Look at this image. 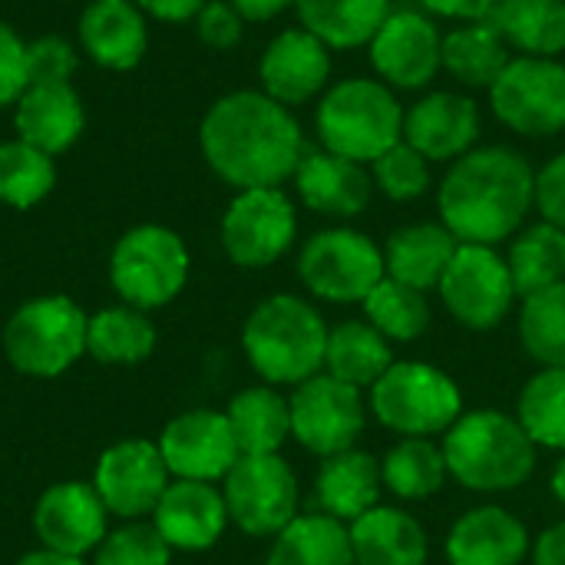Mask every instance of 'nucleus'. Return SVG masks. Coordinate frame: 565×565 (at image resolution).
I'll list each match as a JSON object with an SVG mask.
<instances>
[{"mask_svg": "<svg viewBox=\"0 0 565 565\" xmlns=\"http://www.w3.org/2000/svg\"><path fill=\"white\" fill-rule=\"evenodd\" d=\"M507 265H510L513 288L520 298H530L543 288L563 285L565 232L550 222H536V225L516 232V238L507 252Z\"/></svg>", "mask_w": 565, "mask_h": 565, "instance_id": "e433bc0d", "label": "nucleus"}, {"mask_svg": "<svg viewBox=\"0 0 565 565\" xmlns=\"http://www.w3.org/2000/svg\"><path fill=\"white\" fill-rule=\"evenodd\" d=\"M195 33L212 50H232L242 43L245 20L238 17V10L228 0H209L195 17Z\"/></svg>", "mask_w": 565, "mask_h": 565, "instance_id": "49530a36", "label": "nucleus"}, {"mask_svg": "<svg viewBox=\"0 0 565 565\" xmlns=\"http://www.w3.org/2000/svg\"><path fill=\"white\" fill-rule=\"evenodd\" d=\"M331 76V50L305 26L281 30L258 60L262 93L281 106H301L315 99Z\"/></svg>", "mask_w": 565, "mask_h": 565, "instance_id": "aec40b11", "label": "nucleus"}, {"mask_svg": "<svg viewBox=\"0 0 565 565\" xmlns=\"http://www.w3.org/2000/svg\"><path fill=\"white\" fill-rule=\"evenodd\" d=\"M420 3L430 13H437V17H450V20L473 23V20H487L500 0H420Z\"/></svg>", "mask_w": 565, "mask_h": 565, "instance_id": "8fccbe9b", "label": "nucleus"}, {"mask_svg": "<svg viewBox=\"0 0 565 565\" xmlns=\"http://www.w3.org/2000/svg\"><path fill=\"white\" fill-rule=\"evenodd\" d=\"M394 361L397 358L391 351V341L364 318L341 321L328 331L324 374H331L358 391H371L387 374V367Z\"/></svg>", "mask_w": 565, "mask_h": 565, "instance_id": "c756f323", "label": "nucleus"}, {"mask_svg": "<svg viewBox=\"0 0 565 565\" xmlns=\"http://www.w3.org/2000/svg\"><path fill=\"white\" fill-rule=\"evenodd\" d=\"M328 321L301 295H268L242 324L248 367L271 387H298L324 371Z\"/></svg>", "mask_w": 565, "mask_h": 565, "instance_id": "20e7f679", "label": "nucleus"}, {"mask_svg": "<svg viewBox=\"0 0 565 565\" xmlns=\"http://www.w3.org/2000/svg\"><path fill=\"white\" fill-rule=\"evenodd\" d=\"M136 3L142 7L146 17L159 23H185V20H195L209 0H136Z\"/></svg>", "mask_w": 565, "mask_h": 565, "instance_id": "09e8293b", "label": "nucleus"}, {"mask_svg": "<svg viewBox=\"0 0 565 565\" xmlns=\"http://www.w3.org/2000/svg\"><path fill=\"white\" fill-rule=\"evenodd\" d=\"M480 136V109L460 93H427L404 113V142L427 162H457Z\"/></svg>", "mask_w": 565, "mask_h": 565, "instance_id": "4be33fe9", "label": "nucleus"}, {"mask_svg": "<svg viewBox=\"0 0 565 565\" xmlns=\"http://www.w3.org/2000/svg\"><path fill=\"white\" fill-rule=\"evenodd\" d=\"M89 483L99 493L103 507L109 510V516H119L122 523H129V520L152 516L156 503L172 483V473L156 440L129 437L99 454Z\"/></svg>", "mask_w": 565, "mask_h": 565, "instance_id": "2eb2a0df", "label": "nucleus"}, {"mask_svg": "<svg viewBox=\"0 0 565 565\" xmlns=\"http://www.w3.org/2000/svg\"><path fill=\"white\" fill-rule=\"evenodd\" d=\"M156 351V324L146 311L129 305H113L89 315L86 324V354L99 364L132 367L149 361Z\"/></svg>", "mask_w": 565, "mask_h": 565, "instance_id": "f704fd0d", "label": "nucleus"}, {"mask_svg": "<svg viewBox=\"0 0 565 565\" xmlns=\"http://www.w3.org/2000/svg\"><path fill=\"white\" fill-rule=\"evenodd\" d=\"M298 235L295 202L281 189H245L222 215V248L238 268H268L288 255Z\"/></svg>", "mask_w": 565, "mask_h": 565, "instance_id": "ddd939ff", "label": "nucleus"}, {"mask_svg": "<svg viewBox=\"0 0 565 565\" xmlns=\"http://www.w3.org/2000/svg\"><path fill=\"white\" fill-rule=\"evenodd\" d=\"M371 179L391 202H414L430 189V162L401 139L377 162H371Z\"/></svg>", "mask_w": 565, "mask_h": 565, "instance_id": "37998d69", "label": "nucleus"}, {"mask_svg": "<svg viewBox=\"0 0 565 565\" xmlns=\"http://www.w3.org/2000/svg\"><path fill=\"white\" fill-rule=\"evenodd\" d=\"M222 497L232 526L255 540H275L295 516H301V487L281 454L238 457L222 480Z\"/></svg>", "mask_w": 565, "mask_h": 565, "instance_id": "9d476101", "label": "nucleus"}, {"mask_svg": "<svg viewBox=\"0 0 565 565\" xmlns=\"http://www.w3.org/2000/svg\"><path fill=\"white\" fill-rule=\"evenodd\" d=\"M33 533L43 550L83 559L106 540L109 510L103 507L93 483L63 480L40 493L33 507Z\"/></svg>", "mask_w": 565, "mask_h": 565, "instance_id": "a211bd4d", "label": "nucleus"}, {"mask_svg": "<svg viewBox=\"0 0 565 565\" xmlns=\"http://www.w3.org/2000/svg\"><path fill=\"white\" fill-rule=\"evenodd\" d=\"M13 565H86L83 559H76V556H63V553H53V550H33V553H26V556H20Z\"/></svg>", "mask_w": 565, "mask_h": 565, "instance_id": "864d4df0", "label": "nucleus"}, {"mask_svg": "<svg viewBox=\"0 0 565 565\" xmlns=\"http://www.w3.org/2000/svg\"><path fill=\"white\" fill-rule=\"evenodd\" d=\"M17 139L46 156H63L86 129V109L73 83H30L13 103Z\"/></svg>", "mask_w": 565, "mask_h": 565, "instance_id": "b1692460", "label": "nucleus"}, {"mask_svg": "<svg viewBox=\"0 0 565 565\" xmlns=\"http://www.w3.org/2000/svg\"><path fill=\"white\" fill-rule=\"evenodd\" d=\"M265 565H354L351 533L328 513H301L271 540Z\"/></svg>", "mask_w": 565, "mask_h": 565, "instance_id": "2f4dec72", "label": "nucleus"}, {"mask_svg": "<svg viewBox=\"0 0 565 565\" xmlns=\"http://www.w3.org/2000/svg\"><path fill=\"white\" fill-rule=\"evenodd\" d=\"M440 60H444V70L454 79H460L463 86H487L490 89L513 56H510L507 40L493 30V23L473 20V23H463L444 36Z\"/></svg>", "mask_w": 565, "mask_h": 565, "instance_id": "c9c22d12", "label": "nucleus"}, {"mask_svg": "<svg viewBox=\"0 0 565 565\" xmlns=\"http://www.w3.org/2000/svg\"><path fill=\"white\" fill-rule=\"evenodd\" d=\"M530 559H533V565H565V520L546 526L533 540Z\"/></svg>", "mask_w": 565, "mask_h": 565, "instance_id": "3c124183", "label": "nucleus"}, {"mask_svg": "<svg viewBox=\"0 0 565 565\" xmlns=\"http://www.w3.org/2000/svg\"><path fill=\"white\" fill-rule=\"evenodd\" d=\"M30 86L26 70V40L0 20V109H13V103Z\"/></svg>", "mask_w": 565, "mask_h": 565, "instance_id": "a18cd8bd", "label": "nucleus"}, {"mask_svg": "<svg viewBox=\"0 0 565 565\" xmlns=\"http://www.w3.org/2000/svg\"><path fill=\"white\" fill-rule=\"evenodd\" d=\"M298 20L328 50H354L371 43L391 17V0H295Z\"/></svg>", "mask_w": 565, "mask_h": 565, "instance_id": "473e14b6", "label": "nucleus"}, {"mask_svg": "<svg viewBox=\"0 0 565 565\" xmlns=\"http://www.w3.org/2000/svg\"><path fill=\"white\" fill-rule=\"evenodd\" d=\"M209 169L235 192L281 189L305 159V136L288 106L262 89H238L209 106L199 126Z\"/></svg>", "mask_w": 565, "mask_h": 565, "instance_id": "f257e3e1", "label": "nucleus"}, {"mask_svg": "<svg viewBox=\"0 0 565 565\" xmlns=\"http://www.w3.org/2000/svg\"><path fill=\"white\" fill-rule=\"evenodd\" d=\"M384 490L401 503H424L444 490L450 480L444 447L430 437H397V444L381 460Z\"/></svg>", "mask_w": 565, "mask_h": 565, "instance_id": "72a5a7b5", "label": "nucleus"}, {"mask_svg": "<svg viewBox=\"0 0 565 565\" xmlns=\"http://www.w3.org/2000/svg\"><path fill=\"white\" fill-rule=\"evenodd\" d=\"M156 444L172 480L222 483L242 457L225 411L209 407H195L172 417Z\"/></svg>", "mask_w": 565, "mask_h": 565, "instance_id": "dca6fc26", "label": "nucleus"}, {"mask_svg": "<svg viewBox=\"0 0 565 565\" xmlns=\"http://www.w3.org/2000/svg\"><path fill=\"white\" fill-rule=\"evenodd\" d=\"M530 550L533 536L526 523L497 503L467 510L444 540L447 565H523Z\"/></svg>", "mask_w": 565, "mask_h": 565, "instance_id": "412c9836", "label": "nucleus"}, {"mask_svg": "<svg viewBox=\"0 0 565 565\" xmlns=\"http://www.w3.org/2000/svg\"><path fill=\"white\" fill-rule=\"evenodd\" d=\"M315 126L328 152L367 166L404 139V109L381 79L354 76L321 96Z\"/></svg>", "mask_w": 565, "mask_h": 565, "instance_id": "39448f33", "label": "nucleus"}, {"mask_svg": "<svg viewBox=\"0 0 565 565\" xmlns=\"http://www.w3.org/2000/svg\"><path fill=\"white\" fill-rule=\"evenodd\" d=\"M550 493L556 497V503L565 510V450H563V457L556 460L553 473H550Z\"/></svg>", "mask_w": 565, "mask_h": 565, "instance_id": "5fc2aeb1", "label": "nucleus"}, {"mask_svg": "<svg viewBox=\"0 0 565 565\" xmlns=\"http://www.w3.org/2000/svg\"><path fill=\"white\" fill-rule=\"evenodd\" d=\"M152 526L172 553H205L232 526L218 483L172 480L152 510Z\"/></svg>", "mask_w": 565, "mask_h": 565, "instance_id": "6ab92c4d", "label": "nucleus"}, {"mask_svg": "<svg viewBox=\"0 0 565 565\" xmlns=\"http://www.w3.org/2000/svg\"><path fill=\"white\" fill-rule=\"evenodd\" d=\"M56 185L53 156L33 149L23 139L0 142V202L7 209L26 212L40 205Z\"/></svg>", "mask_w": 565, "mask_h": 565, "instance_id": "ea45409f", "label": "nucleus"}, {"mask_svg": "<svg viewBox=\"0 0 565 565\" xmlns=\"http://www.w3.org/2000/svg\"><path fill=\"white\" fill-rule=\"evenodd\" d=\"M192 255L182 235L159 222L132 225L109 252V285L122 305L159 311L189 285Z\"/></svg>", "mask_w": 565, "mask_h": 565, "instance_id": "0eeeda50", "label": "nucleus"}, {"mask_svg": "<svg viewBox=\"0 0 565 565\" xmlns=\"http://www.w3.org/2000/svg\"><path fill=\"white\" fill-rule=\"evenodd\" d=\"M288 407H291V440H298L301 450L321 460L354 450L367 427L364 391L324 371L291 387Z\"/></svg>", "mask_w": 565, "mask_h": 565, "instance_id": "f8f14e48", "label": "nucleus"}, {"mask_svg": "<svg viewBox=\"0 0 565 565\" xmlns=\"http://www.w3.org/2000/svg\"><path fill=\"white\" fill-rule=\"evenodd\" d=\"M354 565H427L430 540L424 523L401 510L377 503L348 526Z\"/></svg>", "mask_w": 565, "mask_h": 565, "instance_id": "bb28decb", "label": "nucleus"}, {"mask_svg": "<svg viewBox=\"0 0 565 565\" xmlns=\"http://www.w3.org/2000/svg\"><path fill=\"white\" fill-rule=\"evenodd\" d=\"M533 199V166L510 146H480L450 166L437 209L460 245H500L520 232Z\"/></svg>", "mask_w": 565, "mask_h": 565, "instance_id": "f03ea898", "label": "nucleus"}, {"mask_svg": "<svg viewBox=\"0 0 565 565\" xmlns=\"http://www.w3.org/2000/svg\"><path fill=\"white\" fill-rule=\"evenodd\" d=\"M384 275V248L354 228H321L298 255L301 285L328 305H361Z\"/></svg>", "mask_w": 565, "mask_h": 565, "instance_id": "1a4fd4ad", "label": "nucleus"}, {"mask_svg": "<svg viewBox=\"0 0 565 565\" xmlns=\"http://www.w3.org/2000/svg\"><path fill=\"white\" fill-rule=\"evenodd\" d=\"M79 50L103 70H136L149 50V23L136 0H89L76 23Z\"/></svg>", "mask_w": 565, "mask_h": 565, "instance_id": "5701e85b", "label": "nucleus"}, {"mask_svg": "<svg viewBox=\"0 0 565 565\" xmlns=\"http://www.w3.org/2000/svg\"><path fill=\"white\" fill-rule=\"evenodd\" d=\"M450 480L470 493L500 497L530 483L540 447L526 437L520 420L497 407L463 411L440 437Z\"/></svg>", "mask_w": 565, "mask_h": 565, "instance_id": "7ed1b4c3", "label": "nucleus"}, {"mask_svg": "<svg viewBox=\"0 0 565 565\" xmlns=\"http://www.w3.org/2000/svg\"><path fill=\"white\" fill-rule=\"evenodd\" d=\"M295 189L301 202L328 218H358L374 195V179L361 162H351L344 156H334L328 149L305 152Z\"/></svg>", "mask_w": 565, "mask_h": 565, "instance_id": "393cba45", "label": "nucleus"}, {"mask_svg": "<svg viewBox=\"0 0 565 565\" xmlns=\"http://www.w3.org/2000/svg\"><path fill=\"white\" fill-rule=\"evenodd\" d=\"M377 76L397 89H424L444 66V36L437 23L417 10H391L367 43Z\"/></svg>", "mask_w": 565, "mask_h": 565, "instance_id": "f3484780", "label": "nucleus"}, {"mask_svg": "<svg viewBox=\"0 0 565 565\" xmlns=\"http://www.w3.org/2000/svg\"><path fill=\"white\" fill-rule=\"evenodd\" d=\"M76 46L60 36H36L26 43V70H30V83H73L76 73Z\"/></svg>", "mask_w": 565, "mask_h": 565, "instance_id": "c03bdc74", "label": "nucleus"}, {"mask_svg": "<svg viewBox=\"0 0 565 565\" xmlns=\"http://www.w3.org/2000/svg\"><path fill=\"white\" fill-rule=\"evenodd\" d=\"M228 427L242 457H265L281 454L291 440V407L288 397L271 384H255L238 391L225 407Z\"/></svg>", "mask_w": 565, "mask_h": 565, "instance_id": "c85d7f7f", "label": "nucleus"}, {"mask_svg": "<svg viewBox=\"0 0 565 565\" xmlns=\"http://www.w3.org/2000/svg\"><path fill=\"white\" fill-rule=\"evenodd\" d=\"M367 411L397 437L440 440L467 411L460 384L427 361H394L367 391Z\"/></svg>", "mask_w": 565, "mask_h": 565, "instance_id": "423d86ee", "label": "nucleus"}, {"mask_svg": "<svg viewBox=\"0 0 565 565\" xmlns=\"http://www.w3.org/2000/svg\"><path fill=\"white\" fill-rule=\"evenodd\" d=\"M513 417L543 450H565V367H540L520 391Z\"/></svg>", "mask_w": 565, "mask_h": 565, "instance_id": "58836bf2", "label": "nucleus"}, {"mask_svg": "<svg viewBox=\"0 0 565 565\" xmlns=\"http://www.w3.org/2000/svg\"><path fill=\"white\" fill-rule=\"evenodd\" d=\"M493 113L520 136H556L565 129V66L543 56H513L490 86Z\"/></svg>", "mask_w": 565, "mask_h": 565, "instance_id": "4468645a", "label": "nucleus"}, {"mask_svg": "<svg viewBox=\"0 0 565 565\" xmlns=\"http://www.w3.org/2000/svg\"><path fill=\"white\" fill-rule=\"evenodd\" d=\"M437 291L450 318L467 331L500 328L520 298L507 255H500L493 245H460Z\"/></svg>", "mask_w": 565, "mask_h": 565, "instance_id": "9b49d317", "label": "nucleus"}, {"mask_svg": "<svg viewBox=\"0 0 565 565\" xmlns=\"http://www.w3.org/2000/svg\"><path fill=\"white\" fill-rule=\"evenodd\" d=\"M487 23L520 56L556 60L565 53V0H500Z\"/></svg>", "mask_w": 565, "mask_h": 565, "instance_id": "7c9ffc66", "label": "nucleus"}, {"mask_svg": "<svg viewBox=\"0 0 565 565\" xmlns=\"http://www.w3.org/2000/svg\"><path fill=\"white\" fill-rule=\"evenodd\" d=\"M520 344L540 367H565V281L520 298Z\"/></svg>", "mask_w": 565, "mask_h": 565, "instance_id": "a19ab883", "label": "nucleus"}, {"mask_svg": "<svg viewBox=\"0 0 565 565\" xmlns=\"http://www.w3.org/2000/svg\"><path fill=\"white\" fill-rule=\"evenodd\" d=\"M172 546L159 536L152 520H129L106 533L96 546L93 565H169Z\"/></svg>", "mask_w": 565, "mask_h": 565, "instance_id": "79ce46f5", "label": "nucleus"}, {"mask_svg": "<svg viewBox=\"0 0 565 565\" xmlns=\"http://www.w3.org/2000/svg\"><path fill=\"white\" fill-rule=\"evenodd\" d=\"M384 493V477H381V460L361 447L324 457L318 473H315V500L318 513H328L351 526L361 520L367 510L381 503Z\"/></svg>", "mask_w": 565, "mask_h": 565, "instance_id": "a878e982", "label": "nucleus"}, {"mask_svg": "<svg viewBox=\"0 0 565 565\" xmlns=\"http://www.w3.org/2000/svg\"><path fill=\"white\" fill-rule=\"evenodd\" d=\"M533 205L540 209L543 222H550V225L565 232V152L550 159L536 172V199H533Z\"/></svg>", "mask_w": 565, "mask_h": 565, "instance_id": "de8ad7c7", "label": "nucleus"}, {"mask_svg": "<svg viewBox=\"0 0 565 565\" xmlns=\"http://www.w3.org/2000/svg\"><path fill=\"white\" fill-rule=\"evenodd\" d=\"M89 315L70 295H36L3 324V354L26 377H60L86 354Z\"/></svg>", "mask_w": 565, "mask_h": 565, "instance_id": "6e6552de", "label": "nucleus"}, {"mask_svg": "<svg viewBox=\"0 0 565 565\" xmlns=\"http://www.w3.org/2000/svg\"><path fill=\"white\" fill-rule=\"evenodd\" d=\"M361 308H364V321L374 324L391 344L420 341L430 331V318H434L427 291H417L387 275L374 285V291L361 301Z\"/></svg>", "mask_w": 565, "mask_h": 565, "instance_id": "4c0bfd02", "label": "nucleus"}, {"mask_svg": "<svg viewBox=\"0 0 565 565\" xmlns=\"http://www.w3.org/2000/svg\"><path fill=\"white\" fill-rule=\"evenodd\" d=\"M460 242L450 235L444 222H417L397 228L384 245V268L387 278L404 281L417 291H430L440 285L450 258L457 255Z\"/></svg>", "mask_w": 565, "mask_h": 565, "instance_id": "cd10ccee", "label": "nucleus"}, {"mask_svg": "<svg viewBox=\"0 0 565 565\" xmlns=\"http://www.w3.org/2000/svg\"><path fill=\"white\" fill-rule=\"evenodd\" d=\"M228 3L238 10V17L245 23H265V20L278 17L281 10H288L295 0H228Z\"/></svg>", "mask_w": 565, "mask_h": 565, "instance_id": "603ef678", "label": "nucleus"}]
</instances>
